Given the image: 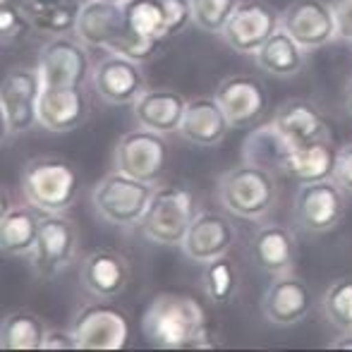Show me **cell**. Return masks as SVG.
Segmentation results:
<instances>
[{
	"label": "cell",
	"mask_w": 352,
	"mask_h": 352,
	"mask_svg": "<svg viewBox=\"0 0 352 352\" xmlns=\"http://www.w3.org/2000/svg\"><path fill=\"white\" fill-rule=\"evenodd\" d=\"M329 348H336V350H345V348H352V331H340V336L336 340H331Z\"/></svg>",
	"instance_id": "obj_39"
},
{
	"label": "cell",
	"mask_w": 352,
	"mask_h": 352,
	"mask_svg": "<svg viewBox=\"0 0 352 352\" xmlns=\"http://www.w3.org/2000/svg\"><path fill=\"white\" fill-rule=\"evenodd\" d=\"M280 29V12L266 0H240L221 36L240 56H256Z\"/></svg>",
	"instance_id": "obj_12"
},
{
	"label": "cell",
	"mask_w": 352,
	"mask_h": 352,
	"mask_svg": "<svg viewBox=\"0 0 352 352\" xmlns=\"http://www.w3.org/2000/svg\"><path fill=\"white\" fill-rule=\"evenodd\" d=\"M240 0H190L192 24L199 32L223 34Z\"/></svg>",
	"instance_id": "obj_34"
},
{
	"label": "cell",
	"mask_w": 352,
	"mask_h": 352,
	"mask_svg": "<svg viewBox=\"0 0 352 352\" xmlns=\"http://www.w3.org/2000/svg\"><path fill=\"white\" fill-rule=\"evenodd\" d=\"M307 56H309V53L280 27L278 32L259 48L254 60L266 74L287 79V77H297V74L305 70Z\"/></svg>",
	"instance_id": "obj_27"
},
{
	"label": "cell",
	"mask_w": 352,
	"mask_h": 352,
	"mask_svg": "<svg viewBox=\"0 0 352 352\" xmlns=\"http://www.w3.org/2000/svg\"><path fill=\"white\" fill-rule=\"evenodd\" d=\"M163 8H166L168 32H170V38L180 36V34L187 29V24H192V5H190V0H163Z\"/></svg>",
	"instance_id": "obj_35"
},
{
	"label": "cell",
	"mask_w": 352,
	"mask_h": 352,
	"mask_svg": "<svg viewBox=\"0 0 352 352\" xmlns=\"http://www.w3.org/2000/svg\"><path fill=\"white\" fill-rule=\"evenodd\" d=\"M324 314L338 331H352V278H338L324 292Z\"/></svg>",
	"instance_id": "obj_33"
},
{
	"label": "cell",
	"mask_w": 352,
	"mask_h": 352,
	"mask_svg": "<svg viewBox=\"0 0 352 352\" xmlns=\"http://www.w3.org/2000/svg\"><path fill=\"white\" fill-rule=\"evenodd\" d=\"M345 108H348V113L352 118V77L348 79V84H345Z\"/></svg>",
	"instance_id": "obj_40"
},
{
	"label": "cell",
	"mask_w": 352,
	"mask_h": 352,
	"mask_svg": "<svg viewBox=\"0 0 352 352\" xmlns=\"http://www.w3.org/2000/svg\"><path fill=\"white\" fill-rule=\"evenodd\" d=\"M223 209L245 221H264L278 201V180L274 170L242 161L226 170L216 182Z\"/></svg>",
	"instance_id": "obj_3"
},
{
	"label": "cell",
	"mask_w": 352,
	"mask_h": 352,
	"mask_svg": "<svg viewBox=\"0 0 352 352\" xmlns=\"http://www.w3.org/2000/svg\"><path fill=\"white\" fill-rule=\"evenodd\" d=\"M331 8L338 24V38L352 43V0H331Z\"/></svg>",
	"instance_id": "obj_36"
},
{
	"label": "cell",
	"mask_w": 352,
	"mask_h": 352,
	"mask_svg": "<svg viewBox=\"0 0 352 352\" xmlns=\"http://www.w3.org/2000/svg\"><path fill=\"white\" fill-rule=\"evenodd\" d=\"M130 261L116 250H94L79 264V283L91 297L116 300L130 285Z\"/></svg>",
	"instance_id": "obj_20"
},
{
	"label": "cell",
	"mask_w": 352,
	"mask_h": 352,
	"mask_svg": "<svg viewBox=\"0 0 352 352\" xmlns=\"http://www.w3.org/2000/svg\"><path fill=\"white\" fill-rule=\"evenodd\" d=\"M197 197L182 185H156L140 230L158 247H180L197 216Z\"/></svg>",
	"instance_id": "obj_4"
},
{
	"label": "cell",
	"mask_w": 352,
	"mask_h": 352,
	"mask_svg": "<svg viewBox=\"0 0 352 352\" xmlns=\"http://www.w3.org/2000/svg\"><path fill=\"white\" fill-rule=\"evenodd\" d=\"M250 256L264 274L280 276L295 271L297 235L283 223H261L250 240Z\"/></svg>",
	"instance_id": "obj_21"
},
{
	"label": "cell",
	"mask_w": 352,
	"mask_h": 352,
	"mask_svg": "<svg viewBox=\"0 0 352 352\" xmlns=\"http://www.w3.org/2000/svg\"><path fill=\"white\" fill-rule=\"evenodd\" d=\"M292 151V144L276 130L274 122L256 125L242 142V161L261 166L266 170L280 173L287 153Z\"/></svg>",
	"instance_id": "obj_28"
},
{
	"label": "cell",
	"mask_w": 352,
	"mask_h": 352,
	"mask_svg": "<svg viewBox=\"0 0 352 352\" xmlns=\"http://www.w3.org/2000/svg\"><path fill=\"white\" fill-rule=\"evenodd\" d=\"M333 177H336V182L348 192V195H352V142L340 146Z\"/></svg>",
	"instance_id": "obj_37"
},
{
	"label": "cell",
	"mask_w": 352,
	"mask_h": 352,
	"mask_svg": "<svg viewBox=\"0 0 352 352\" xmlns=\"http://www.w3.org/2000/svg\"><path fill=\"white\" fill-rule=\"evenodd\" d=\"M82 192V175L72 161L56 153L29 158L22 168V195L43 213L72 209Z\"/></svg>",
	"instance_id": "obj_2"
},
{
	"label": "cell",
	"mask_w": 352,
	"mask_h": 352,
	"mask_svg": "<svg viewBox=\"0 0 352 352\" xmlns=\"http://www.w3.org/2000/svg\"><path fill=\"white\" fill-rule=\"evenodd\" d=\"M153 190H156L153 182H144L127 173L113 170L94 185L91 206L96 216L111 226L140 228L144 213L151 204Z\"/></svg>",
	"instance_id": "obj_5"
},
{
	"label": "cell",
	"mask_w": 352,
	"mask_h": 352,
	"mask_svg": "<svg viewBox=\"0 0 352 352\" xmlns=\"http://www.w3.org/2000/svg\"><path fill=\"white\" fill-rule=\"evenodd\" d=\"M91 116L87 87H43L38 98V127L65 135L82 127Z\"/></svg>",
	"instance_id": "obj_18"
},
{
	"label": "cell",
	"mask_w": 352,
	"mask_h": 352,
	"mask_svg": "<svg viewBox=\"0 0 352 352\" xmlns=\"http://www.w3.org/2000/svg\"><path fill=\"white\" fill-rule=\"evenodd\" d=\"M72 333L79 350H120L130 338V319L111 300L94 297L72 316Z\"/></svg>",
	"instance_id": "obj_8"
},
{
	"label": "cell",
	"mask_w": 352,
	"mask_h": 352,
	"mask_svg": "<svg viewBox=\"0 0 352 352\" xmlns=\"http://www.w3.org/2000/svg\"><path fill=\"white\" fill-rule=\"evenodd\" d=\"M74 34L87 43L91 51L118 53L127 38L122 5L108 0H87L79 12Z\"/></svg>",
	"instance_id": "obj_19"
},
{
	"label": "cell",
	"mask_w": 352,
	"mask_h": 352,
	"mask_svg": "<svg viewBox=\"0 0 352 352\" xmlns=\"http://www.w3.org/2000/svg\"><path fill=\"white\" fill-rule=\"evenodd\" d=\"M113 166H116V170L127 173L137 180L158 185L168 168L166 135H158V132L137 125V130L125 132L116 142Z\"/></svg>",
	"instance_id": "obj_10"
},
{
	"label": "cell",
	"mask_w": 352,
	"mask_h": 352,
	"mask_svg": "<svg viewBox=\"0 0 352 352\" xmlns=\"http://www.w3.org/2000/svg\"><path fill=\"white\" fill-rule=\"evenodd\" d=\"M187 98L177 89L148 87L132 103V116L140 127H146L158 135H175L182 127V118L187 111Z\"/></svg>",
	"instance_id": "obj_22"
},
{
	"label": "cell",
	"mask_w": 352,
	"mask_h": 352,
	"mask_svg": "<svg viewBox=\"0 0 352 352\" xmlns=\"http://www.w3.org/2000/svg\"><path fill=\"white\" fill-rule=\"evenodd\" d=\"M232 130L230 120H228L226 111L218 103L216 96H197L190 98L187 103L185 118H182V127L177 135L192 146L211 148L218 146L226 135Z\"/></svg>",
	"instance_id": "obj_24"
},
{
	"label": "cell",
	"mask_w": 352,
	"mask_h": 352,
	"mask_svg": "<svg viewBox=\"0 0 352 352\" xmlns=\"http://www.w3.org/2000/svg\"><path fill=\"white\" fill-rule=\"evenodd\" d=\"M43 79L38 65L10 67L0 87V116H3V140L19 137L38 127V98Z\"/></svg>",
	"instance_id": "obj_6"
},
{
	"label": "cell",
	"mask_w": 352,
	"mask_h": 352,
	"mask_svg": "<svg viewBox=\"0 0 352 352\" xmlns=\"http://www.w3.org/2000/svg\"><path fill=\"white\" fill-rule=\"evenodd\" d=\"M43 350H79L72 329H48Z\"/></svg>",
	"instance_id": "obj_38"
},
{
	"label": "cell",
	"mask_w": 352,
	"mask_h": 352,
	"mask_svg": "<svg viewBox=\"0 0 352 352\" xmlns=\"http://www.w3.org/2000/svg\"><path fill=\"white\" fill-rule=\"evenodd\" d=\"M122 17L130 34L148 41H170L168 32V17L163 0H127L122 3Z\"/></svg>",
	"instance_id": "obj_30"
},
{
	"label": "cell",
	"mask_w": 352,
	"mask_h": 352,
	"mask_svg": "<svg viewBox=\"0 0 352 352\" xmlns=\"http://www.w3.org/2000/svg\"><path fill=\"white\" fill-rule=\"evenodd\" d=\"M204 329V307L195 297L180 292L156 295L142 316V331L148 343L168 350L192 348L195 338Z\"/></svg>",
	"instance_id": "obj_1"
},
{
	"label": "cell",
	"mask_w": 352,
	"mask_h": 352,
	"mask_svg": "<svg viewBox=\"0 0 352 352\" xmlns=\"http://www.w3.org/2000/svg\"><path fill=\"white\" fill-rule=\"evenodd\" d=\"M237 287H240V274L228 254L204 264L201 290L211 305H230L237 295Z\"/></svg>",
	"instance_id": "obj_31"
},
{
	"label": "cell",
	"mask_w": 352,
	"mask_h": 352,
	"mask_svg": "<svg viewBox=\"0 0 352 352\" xmlns=\"http://www.w3.org/2000/svg\"><path fill=\"white\" fill-rule=\"evenodd\" d=\"M41 216L36 206L27 204H5L0 216V250L3 256H29L36 245Z\"/></svg>",
	"instance_id": "obj_26"
},
{
	"label": "cell",
	"mask_w": 352,
	"mask_h": 352,
	"mask_svg": "<svg viewBox=\"0 0 352 352\" xmlns=\"http://www.w3.org/2000/svg\"><path fill=\"white\" fill-rule=\"evenodd\" d=\"M280 27L305 48L314 53L338 38V24L326 0H292L280 12Z\"/></svg>",
	"instance_id": "obj_14"
},
{
	"label": "cell",
	"mask_w": 352,
	"mask_h": 352,
	"mask_svg": "<svg viewBox=\"0 0 352 352\" xmlns=\"http://www.w3.org/2000/svg\"><path fill=\"white\" fill-rule=\"evenodd\" d=\"M345 190L336 182V177L319 182H305L297 187L292 199V216L305 232L321 235L329 232L343 221L345 216Z\"/></svg>",
	"instance_id": "obj_11"
},
{
	"label": "cell",
	"mask_w": 352,
	"mask_h": 352,
	"mask_svg": "<svg viewBox=\"0 0 352 352\" xmlns=\"http://www.w3.org/2000/svg\"><path fill=\"white\" fill-rule=\"evenodd\" d=\"M218 103L232 127H254L269 108V94L261 79L252 74H230L216 87Z\"/></svg>",
	"instance_id": "obj_16"
},
{
	"label": "cell",
	"mask_w": 352,
	"mask_h": 352,
	"mask_svg": "<svg viewBox=\"0 0 352 352\" xmlns=\"http://www.w3.org/2000/svg\"><path fill=\"white\" fill-rule=\"evenodd\" d=\"M338 151L333 140H321L311 144H302V146H292L287 153L285 163H283L280 173L297 185L305 182H319L329 180L336 175V163H338Z\"/></svg>",
	"instance_id": "obj_25"
},
{
	"label": "cell",
	"mask_w": 352,
	"mask_h": 352,
	"mask_svg": "<svg viewBox=\"0 0 352 352\" xmlns=\"http://www.w3.org/2000/svg\"><path fill=\"white\" fill-rule=\"evenodd\" d=\"M314 307V292L309 283L295 271L274 276L261 297V314L274 326H297L309 316Z\"/></svg>",
	"instance_id": "obj_15"
},
{
	"label": "cell",
	"mask_w": 352,
	"mask_h": 352,
	"mask_svg": "<svg viewBox=\"0 0 352 352\" xmlns=\"http://www.w3.org/2000/svg\"><path fill=\"white\" fill-rule=\"evenodd\" d=\"M108 3H118V5H122V3H127V0H108Z\"/></svg>",
	"instance_id": "obj_41"
},
{
	"label": "cell",
	"mask_w": 352,
	"mask_h": 352,
	"mask_svg": "<svg viewBox=\"0 0 352 352\" xmlns=\"http://www.w3.org/2000/svg\"><path fill=\"white\" fill-rule=\"evenodd\" d=\"M144 63H137L120 53H106L94 63L91 89L103 103L111 106H132L148 89Z\"/></svg>",
	"instance_id": "obj_13"
},
{
	"label": "cell",
	"mask_w": 352,
	"mask_h": 352,
	"mask_svg": "<svg viewBox=\"0 0 352 352\" xmlns=\"http://www.w3.org/2000/svg\"><path fill=\"white\" fill-rule=\"evenodd\" d=\"M91 48L77 34L53 36L38 51L43 87H87L91 84Z\"/></svg>",
	"instance_id": "obj_9"
},
{
	"label": "cell",
	"mask_w": 352,
	"mask_h": 352,
	"mask_svg": "<svg viewBox=\"0 0 352 352\" xmlns=\"http://www.w3.org/2000/svg\"><path fill=\"white\" fill-rule=\"evenodd\" d=\"M79 256V228L63 213H43L36 245L27 256L32 271L43 280H53L67 271Z\"/></svg>",
	"instance_id": "obj_7"
},
{
	"label": "cell",
	"mask_w": 352,
	"mask_h": 352,
	"mask_svg": "<svg viewBox=\"0 0 352 352\" xmlns=\"http://www.w3.org/2000/svg\"><path fill=\"white\" fill-rule=\"evenodd\" d=\"M237 240V230L226 213L199 211L182 240V254L195 264H209L218 256L230 254Z\"/></svg>",
	"instance_id": "obj_17"
},
{
	"label": "cell",
	"mask_w": 352,
	"mask_h": 352,
	"mask_svg": "<svg viewBox=\"0 0 352 352\" xmlns=\"http://www.w3.org/2000/svg\"><path fill=\"white\" fill-rule=\"evenodd\" d=\"M48 326L29 309H14L3 316L0 348L3 350H43Z\"/></svg>",
	"instance_id": "obj_29"
},
{
	"label": "cell",
	"mask_w": 352,
	"mask_h": 352,
	"mask_svg": "<svg viewBox=\"0 0 352 352\" xmlns=\"http://www.w3.org/2000/svg\"><path fill=\"white\" fill-rule=\"evenodd\" d=\"M34 32L27 12V0H0V41L3 48L19 46Z\"/></svg>",
	"instance_id": "obj_32"
},
{
	"label": "cell",
	"mask_w": 352,
	"mask_h": 352,
	"mask_svg": "<svg viewBox=\"0 0 352 352\" xmlns=\"http://www.w3.org/2000/svg\"><path fill=\"white\" fill-rule=\"evenodd\" d=\"M271 122L292 146L331 140L329 120H326L319 103L311 101V98H290V101H285L276 111Z\"/></svg>",
	"instance_id": "obj_23"
}]
</instances>
